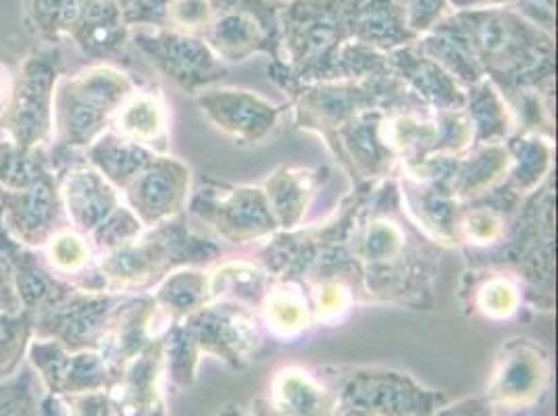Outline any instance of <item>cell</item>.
Returning a JSON list of instances; mask_svg holds the SVG:
<instances>
[{"label":"cell","instance_id":"cell-7","mask_svg":"<svg viewBox=\"0 0 558 416\" xmlns=\"http://www.w3.org/2000/svg\"><path fill=\"white\" fill-rule=\"evenodd\" d=\"M213 20L203 40L223 63H242L253 54L279 61L281 4L276 0H210Z\"/></svg>","mask_w":558,"mask_h":416},{"label":"cell","instance_id":"cell-27","mask_svg":"<svg viewBox=\"0 0 558 416\" xmlns=\"http://www.w3.org/2000/svg\"><path fill=\"white\" fill-rule=\"evenodd\" d=\"M511 155V169L505 184L519 196H530L553 178L555 139L542 132H514L505 142Z\"/></svg>","mask_w":558,"mask_h":416},{"label":"cell","instance_id":"cell-44","mask_svg":"<svg viewBox=\"0 0 558 416\" xmlns=\"http://www.w3.org/2000/svg\"><path fill=\"white\" fill-rule=\"evenodd\" d=\"M434 416H494L492 415V404L488 400L482 397H466L452 406L438 408Z\"/></svg>","mask_w":558,"mask_h":416},{"label":"cell","instance_id":"cell-11","mask_svg":"<svg viewBox=\"0 0 558 416\" xmlns=\"http://www.w3.org/2000/svg\"><path fill=\"white\" fill-rule=\"evenodd\" d=\"M442 393L421 388L409 375L386 369H354L340 381L338 408H363L384 416H434Z\"/></svg>","mask_w":558,"mask_h":416},{"label":"cell","instance_id":"cell-16","mask_svg":"<svg viewBox=\"0 0 558 416\" xmlns=\"http://www.w3.org/2000/svg\"><path fill=\"white\" fill-rule=\"evenodd\" d=\"M32 360L40 370L48 393L54 397L107 392L113 383L107 360L93 350L70 354L57 344H36L32 347Z\"/></svg>","mask_w":558,"mask_h":416},{"label":"cell","instance_id":"cell-36","mask_svg":"<svg viewBox=\"0 0 558 416\" xmlns=\"http://www.w3.org/2000/svg\"><path fill=\"white\" fill-rule=\"evenodd\" d=\"M0 416H68V408L54 395L40 400L34 377L24 370V375L0 383Z\"/></svg>","mask_w":558,"mask_h":416},{"label":"cell","instance_id":"cell-13","mask_svg":"<svg viewBox=\"0 0 558 416\" xmlns=\"http://www.w3.org/2000/svg\"><path fill=\"white\" fill-rule=\"evenodd\" d=\"M553 375L550 356L530 338L507 340L494 358L486 400L505 408H525L544 393Z\"/></svg>","mask_w":558,"mask_h":416},{"label":"cell","instance_id":"cell-6","mask_svg":"<svg viewBox=\"0 0 558 416\" xmlns=\"http://www.w3.org/2000/svg\"><path fill=\"white\" fill-rule=\"evenodd\" d=\"M134 90V79L113 65H94L77 73L59 90L61 130L68 144L93 146Z\"/></svg>","mask_w":558,"mask_h":416},{"label":"cell","instance_id":"cell-33","mask_svg":"<svg viewBox=\"0 0 558 416\" xmlns=\"http://www.w3.org/2000/svg\"><path fill=\"white\" fill-rule=\"evenodd\" d=\"M65 196L73 221L84 232H94L116 208L121 207L116 185L109 184L96 169H77L70 173Z\"/></svg>","mask_w":558,"mask_h":416},{"label":"cell","instance_id":"cell-18","mask_svg":"<svg viewBox=\"0 0 558 416\" xmlns=\"http://www.w3.org/2000/svg\"><path fill=\"white\" fill-rule=\"evenodd\" d=\"M523 205L509 185L492 187L484 196L461 205L457 221V248H463L465 256L482 255L496 248L509 232L512 217Z\"/></svg>","mask_w":558,"mask_h":416},{"label":"cell","instance_id":"cell-38","mask_svg":"<svg viewBox=\"0 0 558 416\" xmlns=\"http://www.w3.org/2000/svg\"><path fill=\"white\" fill-rule=\"evenodd\" d=\"M144 230L146 228L140 223L134 210L121 205L94 230L93 237L96 240L98 248L109 253V250H116L119 246L136 240Z\"/></svg>","mask_w":558,"mask_h":416},{"label":"cell","instance_id":"cell-3","mask_svg":"<svg viewBox=\"0 0 558 416\" xmlns=\"http://www.w3.org/2000/svg\"><path fill=\"white\" fill-rule=\"evenodd\" d=\"M279 61L269 77L286 94L296 86L329 82L340 48L350 42L347 0H290L279 13Z\"/></svg>","mask_w":558,"mask_h":416},{"label":"cell","instance_id":"cell-29","mask_svg":"<svg viewBox=\"0 0 558 416\" xmlns=\"http://www.w3.org/2000/svg\"><path fill=\"white\" fill-rule=\"evenodd\" d=\"M210 302H238L251 310L260 308L265 296L274 287L271 278L253 258L219 260L209 269Z\"/></svg>","mask_w":558,"mask_h":416},{"label":"cell","instance_id":"cell-26","mask_svg":"<svg viewBox=\"0 0 558 416\" xmlns=\"http://www.w3.org/2000/svg\"><path fill=\"white\" fill-rule=\"evenodd\" d=\"M113 134L163 155L169 144L167 107L155 90H134L111 119Z\"/></svg>","mask_w":558,"mask_h":416},{"label":"cell","instance_id":"cell-10","mask_svg":"<svg viewBox=\"0 0 558 416\" xmlns=\"http://www.w3.org/2000/svg\"><path fill=\"white\" fill-rule=\"evenodd\" d=\"M182 323L201 354L215 356L233 369L246 367L263 347V327L255 310L238 302H209Z\"/></svg>","mask_w":558,"mask_h":416},{"label":"cell","instance_id":"cell-39","mask_svg":"<svg viewBox=\"0 0 558 416\" xmlns=\"http://www.w3.org/2000/svg\"><path fill=\"white\" fill-rule=\"evenodd\" d=\"M438 142L436 155H463L473 146V127L465 109L436 111Z\"/></svg>","mask_w":558,"mask_h":416},{"label":"cell","instance_id":"cell-43","mask_svg":"<svg viewBox=\"0 0 558 416\" xmlns=\"http://www.w3.org/2000/svg\"><path fill=\"white\" fill-rule=\"evenodd\" d=\"M52 262L61 269V271H80L88 265V256L90 250L84 244L82 237L73 235V233H61L54 242H52Z\"/></svg>","mask_w":558,"mask_h":416},{"label":"cell","instance_id":"cell-41","mask_svg":"<svg viewBox=\"0 0 558 416\" xmlns=\"http://www.w3.org/2000/svg\"><path fill=\"white\" fill-rule=\"evenodd\" d=\"M404 11H407V24L418 38L438 22H442L446 15H450L452 7L448 0H404Z\"/></svg>","mask_w":558,"mask_h":416},{"label":"cell","instance_id":"cell-5","mask_svg":"<svg viewBox=\"0 0 558 416\" xmlns=\"http://www.w3.org/2000/svg\"><path fill=\"white\" fill-rule=\"evenodd\" d=\"M294 107V121L304 132L326 139L329 134L349 123L352 117L402 102L415 94L409 93L395 73L367 79H329L296 86L288 94Z\"/></svg>","mask_w":558,"mask_h":416},{"label":"cell","instance_id":"cell-14","mask_svg":"<svg viewBox=\"0 0 558 416\" xmlns=\"http://www.w3.org/2000/svg\"><path fill=\"white\" fill-rule=\"evenodd\" d=\"M123 192L140 223L155 228L184 215L192 192V171L175 157L155 155Z\"/></svg>","mask_w":558,"mask_h":416},{"label":"cell","instance_id":"cell-4","mask_svg":"<svg viewBox=\"0 0 558 416\" xmlns=\"http://www.w3.org/2000/svg\"><path fill=\"white\" fill-rule=\"evenodd\" d=\"M148 230L150 232H142L136 240L102 255L100 273L107 287L117 292L155 287L175 269H205L217 265L223 256V248L215 240L194 232L184 215Z\"/></svg>","mask_w":558,"mask_h":416},{"label":"cell","instance_id":"cell-34","mask_svg":"<svg viewBox=\"0 0 558 416\" xmlns=\"http://www.w3.org/2000/svg\"><path fill=\"white\" fill-rule=\"evenodd\" d=\"M159 155L136 142L119 138L117 134H102L90 146V159L98 173L116 187L125 189L140 171Z\"/></svg>","mask_w":558,"mask_h":416},{"label":"cell","instance_id":"cell-35","mask_svg":"<svg viewBox=\"0 0 558 416\" xmlns=\"http://www.w3.org/2000/svg\"><path fill=\"white\" fill-rule=\"evenodd\" d=\"M93 0H25V24L48 42L70 36Z\"/></svg>","mask_w":558,"mask_h":416},{"label":"cell","instance_id":"cell-46","mask_svg":"<svg viewBox=\"0 0 558 416\" xmlns=\"http://www.w3.org/2000/svg\"><path fill=\"white\" fill-rule=\"evenodd\" d=\"M116 2L119 4V7H121V9H125V7H128L132 0H116Z\"/></svg>","mask_w":558,"mask_h":416},{"label":"cell","instance_id":"cell-12","mask_svg":"<svg viewBox=\"0 0 558 416\" xmlns=\"http://www.w3.org/2000/svg\"><path fill=\"white\" fill-rule=\"evenodd\" d=\"M196 105L210 125L242 146H258L271 138L286 113L265 96L244 88H215L194 94Z\"/></svg>","mask_w":558,"mask_h":416},{"label":"cell","instance_id":"cell-24","mask_svg":"<svg viewBox=\"0 0 558 416\" xmlns=\"http://www.w3.org/2000/svg\"><path fill=\"white\" fill-rule=\"evenodd\" d=\"M511 169L507 144H477L454 157L450 194L463 205L502 184Z\"/></svg>","mask_w":558,"mask_h":416},{"label":"cell","instance_id":"cell-42","mask_svg":"<svg viewBox=\"0 0 558 416\" xmlns=\"http://www.w3.org/2000/svg\"><path fill=\"white\" fill-rule=\"evenodd\" d=\"M171 0H132L123 9V20L130 27H169Z\"/></svg>","mask_w":558,"mask_h":416},{"label":"cell","instance_id":"cell-19","mask_svg":"<svg viewBox=\"0 0 558 416\" xmlns=\"http://www.w3.org/2000/svg\"><path fill=\"white\" fill-rule=\"evenodd\" d=\"M390 71L396 79L432 111H454L465 107V88L442 70L434 59L423 54L417 45L395 48L388 52Z\"/></svg>","mask_w":558,"mask_h":416},{"label":"cell","instance_id":"cell-28","mask_svg":"<svg viewBox=\"0 0 558 416\" xmlns=\"http://www.w3.org/2000/svg\"><path fill=\"white\" fill-rule=\"evenodd\" d=\"M415 45L423 54H427L442 70L448 71L463 88H469L486 77L471 45L466 42L465 34L450 15H446L429 32L421 34Z\"/></svg>","mask_w":558,"mask_h":416},{"label":"cell","instance_id":"cell-40","mask_svg":"<svg viewBox=\"0 0 558 416\" xmlns=\"http://www.w3.org/2000/svg\"><path fill=\"white\" fill-rule=\"evenodd\" d=\"M213 20L210 0H171L169 7V27L186 34L201 36Z\"/></svg>","mask_w":558,"mask_h":416},{"label":"cell","instance_id":"cell-37","mask_svg":"<svg viewBox=\"0 0 558 416\" xmlns=\"http://www.w3.org/2000/svg\"><path fill=\"white\" fill-rule=\"evenodd\" d=\"M304 290L308 294L313 325H338L359 302L354 290L336 279L311 283Z\"/></svg>","mask_w":558,"mask_h":416},{"label":"cell","instance_id":"cell-2","mask_svg":"<svg viewBox=\"0 0 558 416\" xmlns=\"http://www.w3.org/2000/svg\"><path fill=\"white\" fill-rule=\"evenodd\" d=\"M450 17L465 34L484 75L502 96L519 90L555 94L553 32L527 20L512 4L452 11Z\"/></svg>","mask_w":558,"mask_h":416},{"label":"cell","instance_id":"cell-8","mask_svg":"<svg viewBox=\"0 0 558 416\" xmlns=\"http://www.w3.org/2000/svg\"><path fill=\"white\" fill-rule=\"evenodd\" d=\"M186 208L233 246L260 244L279 232L260 185H203L190 194Z\"/></svg>","mask_w":558,"mask_h":416},{"label":"cell","instance_id":"cell-25","mask_svg":"<svg viewBox=\"0 0 558 416\" xmlns=\"http://www.w3.org/2000/svg\"><path fill=\"white\" fill-rule=\"evenodd\" d=\"M130 25L116 0H93L80 22L73 25L70 38L86 57L116 59L130 42Z\"/></svg>","mask_w":558,"mask_h":416},{"label":"cell","instance_id":"cell-30","mask_svg":"<svg viewBox=\"0 0 558 416\" xmlns=\"http://www.w3.org/2000/svg\"><path fill=\"white\" fill-rule=\"evenodd\" d=\"M150 296L167 323H182L190 315L209 304V269H175L155 285V292Z\"/></svg>","mask_w":558,"mask_h":416},{"label":"cell","instance_id":"cell-15","mask_svg":"<svg viewBox=\"0 0 558 416\" xmlns=\"http://www.w3.org/2000/svg\"><path fill=\"white\" fill-rule=\"evenodd\" d=\"M340 383L326 369L290 365L279 369L267 392L253 404V416H336Z\"/></svg>","mask_w":558,"mask_h":416},{"label":"cell","instance_id":"cell-23","mask_svg":"<svg viewBox=\"0 0 558 416\" xmlns=\"http://www.w3.org/2000/svg\"><path fill=\"white\" fill-rule=\"evenodd\" d=\"M322 173V169L283 164L260 185L279 232L303 228L304 217L324 182Z\"/></svg>","mask_w":558,"mask_h":416},{"label":"cell","instance_id":"cell-31","mask_svg":"<svg viewBox=\"0 0 558 416\" xmlns=\"http://www.w3.org/2000/svg\"><path fill=\"white\" fill-rule=\"evenodd\" d=\"M465 113L473 127V146L505 144L517 132L511 109L500 90L484 77L465 88Z\"/></svg>","mask_w":558,"mask_h":416},{"label":"cell","instance_id":"cell-20","mask_svg":"<svg viewBox=\"0 0 558 416\" xmlns=\"http://www.w3.org/2000/svg\"><path fill=\"white\" fill-rule=\"evenodd\" d=\"M402 208L409 219L432 242L442 248H457V221L461 203L436 185L417 180L404 171L396 173Z\"/></svg>","mask_w":558,"mask_h":416},{"label":"cell","instance_id":"cell-22","mask_svg":"<svg viewBox=\"0 0 558 416\" xmlns=\"http://www.w3.org/2000/svg\"><path fill=\"white\" fill-rule=\"evenodd\" d=\"M459 301L471 317L486 321L512 319L523 306V292L519 281L502 269H466Z\"/></svg>","mask_w":558,"mask_h":416},{"label":"cell","instance_id":"cell-47","mask_svg":"<svg viewBox=\"0 0 558 416\" xmlns=\"http://www.w3.org/2000/svg\"><path fill=\"white\" fill-rule=\"evenodd\" d=\"M519 416H523V415H519Z\"/></svg>","mask_w":558,"mask_h":416},{"label":"cell","instance_id":"cell-32","mask_svg":"<svg viewBox=\"0 0 558 416\" xmlns=\"http://www.w3.org/2000/svg\"><path fill=\"white\" fill-rule=\"evenodd\" d=\"M258 310L260 325L276 340L301 338L313 327L308 294L301 283L276 281Z\"/></svg>","mask_w":558,"mask_h":416},{"label":"cell","instance_id":"cell-1","mask_svg":"<svg viewBox=\"0 0 558 416\" xmlns=\"http://www.w3.org/2000/svg\"><path fill=\"white\" fill-rule=\"evenodd\" d=\"M349 246L361 269L367 304L434 308V283L444 248L404 212L396 175L373 185L356 217Z\"/></svg>","mask_w":558,"mask_h":416},{"label":"cell","instance_id":"cell-9","mask_svg":"<svg viewBox=\"0 0 558 416\" xmlns=\"http://www.w3.org/2000/svg\"><path fill=\"white\" fill-rule=\"evenodd\" d=\"M130 40L180 90L198 94L228 77L230 68L194 34L171 27H130Z\"/></svg>","mask_w":558,"mask_h":416},{"label":"cell","instance_id":"cell-21","mask_svg":"<svg viewBox=\"0 0 558 416\" xmlns=\"http://www.w3.org/2000/svg\"><path fill=\"white\" fill-rule=\"evenodd\" d=\"M347 25L352 42L381 52L417 40L407 24L404 0H347Z\"/></svg>","mask_w":558,"mask_h":416},{"label":"cell","instance_id":"cell-45","mask_svg":"<svg viewBox=\"0 0 558 416\" xmlns=\"http://www.w3.org/2000/svg\"><path fill=\"white\" fill-rule=\"evenodd\" d=\"M336 416H384L377 415V413H369V411H363V408H338Z\"/></svg>","mask_w":558,"mask_h":416},{"label":"cell","instance_id":"cell-17","mask_svg":"<svg viewBox=\"0 0 558 416\" xmlns=\"http://www.w3.org/2000/svg\"><path fill=\"white\" fill-rule=\"evenodd\" d=\"M163 372V338L148 342L117 370L109 388L113 416H165L159 379Z\"/></svg>","mask_w":558,"mask_h":416}]
</instances>
